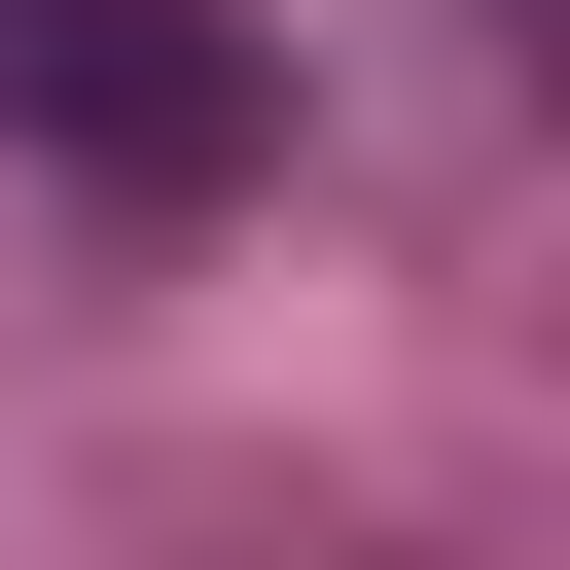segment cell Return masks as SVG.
<instances>
[{
    "instance_id": "1",
    "label": "cell",
    "mask_w": 570,
    "mask_h": 570,
    "mask_svg": "<svg viewBox=\"0 0 570 570\" xmlns=\"http://www.w3.org/2000/svg\"><path fill=\"white\" fill-rule=\"evenodd\" d=\"M0 71H36V0H0Z\"/></svg>"
}]
</instances>
